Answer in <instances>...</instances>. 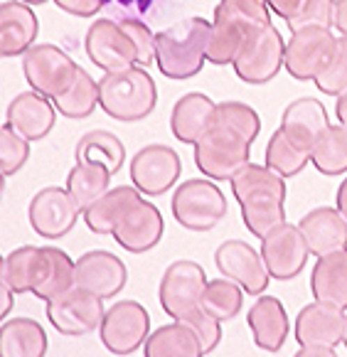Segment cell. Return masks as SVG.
I'll return each mask as SVG.
<instances>
[{"mask_svg": "<svg viewBox=\"0 0 347 357\" xmlns=\"http://www.w3.org/2000/svg\"><path fill=\"white\" fill-rule=\"evenodd\" d=\"M231 183V192L242 207V220L254 236L263 239L286 222V178L268 165L247 163Z\"/></svg>", "mask_w": 347, "mask_h": 357, "instance_id": "obj_1", "label": "cell"}, {"mask_svg": "<svg viewBox=\"0 0 347 357\" xmlns=\"http://www.w3.org/2000/svg\"><path fill=\"white\" fill-rule=\"evenodd\" d=\"M212 20L187 17L155 32V62L163 77L183 82L202 72L207 59Z\"/></svg>", "mask_w": 347, "mask_h": 357, "instance_id": "obj_2", "label": "cell"}, {"mask_svg": "<svg viewBox=\"0 0 347 357\" xmlns=\"http://www.w3.org/2000/svg\"><path fill=\"white\" fill-rule=\"evenodd\" d=\"M158 104V86L151 72L128 67L121 72H106L99 79V106L116 121H143Z\"/></svg>", "mask_w": 347, "mask_h": 357, "instance_id": "obj_3", "label": "cell"}, {"mask_svg": "<svg viewBox=\"0 0 347 357\" xmlns=\"http://www.w3.org/2000/svg\"><path fill=\"white\" fill-rule=\"evenodd\" d=\"M252 143L224 123H212L202 138L195 143V163L207 178L231 180L252 155Z\"/></svg>", "mask_w": 347, "mask_h": 357, "instance_id": "obj_4", "label": "cell"}, {"mask_svg": "<svg viewBox=\"0 0 347 357\" xmlns=\"http://www.w3.org/2000/svg\"><path fill=\"white\" fill-rule=\"evenodd\" d=\"M173 217L190 231H210L226 217V197L212 180H185L173 195Z\"/></svg>", "mask_w": 347, "mask_h": 357, "instance_id": "obj_5", "label": "cell"}, {"mask_svg": "<svg viewBox=\"0 0 347 357\" xmlns=\"http://www.w3.org/2000/svg\"><path fill=\"white\" fill-rule=\"evenodd\" d=\"M286 43L274 25L254 30L244 37L242 47L234 57V72L247 84H266L284 67Z\"/></svg>", "mask_w": 347, "mask_h": 357, "instance_id": "obj_6", "label": "cell"}, {"mask_svg": "<svg viewBox=\"0 0 347 357\" xmlns=\"http://www.w3.org/2000/svg\"><path fill=\"white\" fill-rule=\"evenodd\" d=\"M22 72L32 89L54 101L74 84L79 64L57 45H32L22 54Z\"/></svg>", "mask_w": 347, "mask_h": 357, "instance_id": "obj_7", "label": "cell"}, {"mask_svg": "<svg viewBox=\"0 0 347 357\" xmlns=\"http://www.w3.org/2000/svg\"><path fill=\"white\" fill-rule=\"evenodd\" d=\"M207 276L197 261L180 259L165 268L160 279V305L173 321H187L190 315L200 310V301L205 294Z\"/></svg>", "mask_w": 347, "mask_h": 357, "instance_id": "obj_8", "label": "cell"}, {"mask_svg": "<svg viewBox=\"0 0 347 357\" xmlns=\"http://www.w3.org/2000/svg\"><path fill=\"white\" fill-rule=\"evenodd\" d=\"M345 337V313L327 303H308L295 318L298 355H335V347Z\"/></svg>", "mask_w": 347, "mask_h": 357, "instance_id": "obj_9", "label": "cell"}, {"mask_svg": "<svg viewBox=\"0 0 347 357\" xmlns=\"http://www.w3.org/2000/svg\"><path fill=\"white\" fill-rule=\"evenodd\" d=\"M106 308L104 298L79 286H72L64 294L47 301V318L54 331L69 337L89 335L96 328H101Z\"/></svg>", "mask_w": 347, "mask_h": 357, "instance_id": "obj_10", "label": "cell"}, {"mask_svg": "<svg viewBox=\"0 0 347 357\" xmlns=\"http://www.w3.org/2000/svg\"><path fill=\"white\" fill-rule=\"evenodd\" d=\"M101 342L114 355H131L151 335V313L138 301H118L101 321Z\"/></svg>", "mask_w": 347, "mask_h": 357, "instance_id": "obj_11", "label": "cell"}, {"mask_svg": "<svg viewBox=\"0 0 347 357\" xmlns=\"http://www.w3.org/2000/svg\"><path fill=\"white\" fill-rule=\"evenodd\" d=\"M335 45L337 37L327 27H305L293 32L284 54L286 72L298 82H311L330 62Z\"/></svg>", "mask_w": 347, "mask_h": 357, "instance_id": "obj_12", "label": "cell"}, {"mask_svg": "<svg viewBox=\"0 0 347 357\" xmlns=\"http://www.w3.org/2000/svg\"><path fill=\"white\" fill-rule=\"evenodd\" d=\"M82 207L67 188H43L30 200L27 220L30 227L45 239H62L74 229Z\"/></svg>", "mask_w": 347, "mask_h": 357, "instance_id": "obj_13", "label": "cell"}, {"mask_svg": "<svg viewBox=\"0 0 347 357\" xmlns=\"http://www.w3.org/2000/svg\"><path fill=\"white\" fill-rule=\"evenodd\" d=\"M84 50L89 59L104 72H121V69L136 67L138 54L133 40L126 35L118 20L101 17L94 20L86 32Z\"/></svg>", "mask_w": 347, "mask_h": 357, "instance_id": "obj_14", "label": "cell"}, {"mask_svg": "<svg viewBox=\"0 0 347 357\" xmlns=\"http://www.w3.org/2000/svg\"><path fill=\"white\" fill-rule=\"evenodd\" d=\"M261 257L271 279L291 281L305 268L311 249L298 225L284 222L261 239Z\"/></svg>", "mask_w": 347, "mask_h": 357, "instance_id": "obj_15", "label": "cell"}, {"mask_svg": "<svg viewBox=\"0 0 347 357\" xmlns=\"http://www.w3.org/2000/svg\"><path fill=\"white\" fill-rule=\"evenodd\" d=\"M215 264L222 276L237 281L249 296L266 294L271 273L263 264L261 252H256L252 244L242 242V239H226L217 247Z\"/></svg>", "mask_w": 347, "mask_h": 357, "instance_id": "obj_16", "label": "cell"}, {"mask_svg": "<svg viewBox=\"0 0 347 357\" xmlns=\"http://www.w3.org/2000/svg\"><path fill=\"white\" fill-rule=\"evenodd\" d=\"M180 170H183L180 155L163 143H151L131 158V180L148 197L168 192L178 183Z\"/></svg>", "mask_w": 347, "mask_h": 357, "instance_id": "obj_17", "label": "cell"}, {"mask_svg": "<svg viewBox=\"0 0 347 357\" xmlns=\"http://www.w3.org/2000/svg\"><path fill=\"white\" fill-rule=\"evenodd\" d=\"M126 281V264L106 249H91L77 259V286L101 296V298L121 294Z\"/></svg>", "mask_w": 347, "mask_h": 357, "instance_id": "obj_18", "label": "cell"}, {"mask_svg": "<svg viewBox=\"0 0 347 357\" xmlns=\"http://www.w3.org/2000/svg\"><path fill=\"white\" fill-rule=\"evenodd\" d=\"M163 231H165V222H163L160 210L153 205V202L141 197V200L128 210V215L116 225L111 236H114L116 244L123 247L126 252L143 254L163 239Z\"/></svg>", "mask_w": 347, "mask_h": 357, "instance_id": "obj_19", "label": "cell"}, {"mask_svg": "<svg viewBox=\"0 0 347 357\" xmlns=\"http://www.w3.org/2000/svg\"><path fill=\"white\" fill-rule=\"evenodd\" d=\"M57 121V106L40 91H22L8 106V126L15 128L27 141H43Z\"/></svg>", "mask_w": 347, "mask_h": 357, "instance_id": "obj_20", "label": "cell"}, {"mask_svg": "<svg viewBox=\"0 0 347 357\" xmlns=\"http://www.w3.org/2000/svg\"><path fill=\"white\" fill-rule=\"evenodd\" d=\"M330 123V116H327L325 106L318 99L311 96H303V99H295L286 106L284 116H281V131L291 138L298 148L311 153L316 141L321 138L323 131H327Z\"/></svg>", "mask_w": 347, "mask_h": 357, "instance_id": "obj_21", "label": "cell"}, {"mask_svg": "<svg viewBox=\"0 0 347 357\" xmlns=\"http://www.w3.org/2000/svg\"><path fill=\"white\" fill-rule=\"evenodd\" d=\"M40 22L32 8L22 0H6L0 6V54L20 57L35 45Z\"/></svg>", "mask_w": 347, "mask_h": 357, "instance_id": "obj_22", "label": "cell"}, {"mask_svg": "<svg viewBox=\"0 0 347 357\" xmlns=\"http://www.w3.org/2000/svg\"><path fill=\"white\" fill-rule=\"evenodd\" d=\"M313 257L347 247V217L337 207H316L298 222Z\"/></svg>", "mask_w": 347, "mask_h": 357, "instance_id": "obj_23", "label": "cell"}, {"mask_svg": "<svg viewBox=\"0 0 347 357\" xmlns=\"http://www.w3.org/2000/svg\"><path fill=\"white\" fill-rule=\"evenodd\" d=\"M217 104L202 91H190L183 94L173 106L170 114V131L180 143L195 146L202 138V133L215 123Z\"/></svg>", "mask_w": 347, "mask_h": 357, "instance_id": "obj_24", "label": "cell"}, {"mask_svg": "<svg viewBox=\"0 0 347 357\" xmlns=\"http://www.w3.org/2000/svg\"><path fill=\"white\" fill-rule=\"evenodd\" d=\"M247 323L256 347L266 352H279L284 347L286 335H288V315L279 298L259 296L256 303L249 308Z\"/></svg>", "mask_w": 347, "mask_h": 357, "instance_id": "obj_25", "label": "cell"}, {"mask_svg": "<svg viewBox=\"0 0 347 357\" xmlns=\"http://www.w3.org/2000/svg\"><path fill=\"white\" fill-rule=\"evenodd\" d=\"M77 286V261L67 257V252L57 247H40V264L32 294L43 301H52Z\"/></svg>", "mask_w": 347, "mask_h": 357, "instance_id": "obj_26", "label": "cell"}, {"mask_svg": "<svg viewBox=\"0 0 347 357\" xmlns=\"http://www.w3.org/2000/svg\"><path fill=\"white\" fill-rule=\"evenodd\" d=\"M311 291L316 301L335 308H347V247L318 257L311 276Z\"/></svg>", "mask_w": 347, "mask_h": 357, "instance_id": "obj_27", "label": "cell"}, {"mask_svg": "<svg viewBox=\"0 0 347 357\" xmlns=\"http://www.w3.org/2000/svg\"><path fill=\"white\" fill-rule=\"evenodd\" d=\"M141 200V190L133 185H121V188H111L106 195L84 212V222L94 234H114L116 225L128 215L136 202Z\"/></svg>", "mask_w": 347, "mask_h": 357, "instance_id": "obj_28", "label": "cell"}, {"mask_svg": "<svg viewBox=\"0 0 347 357\" xmlns=\"http://www.w3.org/2000/svg\"><path fill=\"white\" fill-rule=\"evenodd\" d=\"M268 8L279 13L291 32L305 27H335V0H266Z\"/></svg>", "mask_w": 347, "mask_h": 357, "instance_id": "obj_29", "label": "cell"}, {"mask_svg": "<svg viewBox=\"0 0 347 357\" xmlns=\"http://www.w3.org/2000/svg\"><path fill=\"white\" fill-rule=\"evenodd\" d=\"M143 350H146V355H151V357H168V355L197 357V355H205L195 328L185 321H175V323H170V326H160L158 331H153L151 335H148Z\"/></svg>", "mask_w": 347, "mask_h": 357, "instance_id": "obj_30", "label": "cell"}, {"mask_svg": "<svg viewBox=\"0 0 347 357\" xmlns=\"http://www.w3.org/2000/svg\"><path fill=\"white\" fill-rule=\"evenodd\" d=\"M0 352L6 357H40L47 352V333L32 318H10L0 328Z\"/></svg>", "mask_w": 347, "mask_h": 357, "instance_id": "obj_31", "label": "cell"}, {"mask_svg": "<svg viewBox=\"0 0 347 357\" xmlns=\"http://www.w3.org/2000/svg\"><path fill=\"white\" fill-rule=\"evenodd\" d=\"M77 163H96L104 165L111 175H116L123 168L126 160V148L111 131H89L77 143Z\"/></svg>", "mask_w": 347, "mask_h": 357, "instance_id": "obj_32", "label": "cell"}, {"mask_svg": "<svg viewBox=\"0 0 347 357\" xmlns=\"http://www.w3.org/2000/svg\"><path fill=\"white\" fill-rule=\"evenodd\" d=\"M111 173L104 165L96 163H77L67 175V190L82 207V215L99 200L101 195L109 192Z\"/></svg>", "mask_w": 347, "mask_h": 357, "instance_id": "obj_33", "label": "cell"}, {"mask_svg": "<svg viewBox=\"0 0 347 357\" xmlns=\"http://www.w3.org/2000/svg\"><path fill=\"white\" fill-rule=\"evenodd\" d=\"M54 106H57L59 114L67 116V119H74V121L89 119L96 106H99V82L86 69L79 67L74 84L62 96L54 99Z\"/></svg>", "mask_w": 347, "mask_h": 357, "instance_id": "obj_34", "label": "cell"}, {"mask_svg": "<svg viewBox=\"0 0 347 357\" xmlns=\"http://www.w3.org/2000/svg\"><path fill=\"white\" fill-rule=\"evenodd\" d=\"M244 305V289L231 279H212L207 281L205 294H202L200 308L205 313L215 315L217 321H234L242 313Z\"/></svg>", "mask_w": 347, "mask_h": 357, "instance_id": "obj_35", "label": "cell"}, {"mask_svg": "<svg viewBox=\"0 0 347 357\" xmlns=\"http://www.w3.org/2000/svg\"><path fill=\"white\" fill-rule=\"evenodd\" d=\"M247 35L249 32L244 30L237 20L217 15L215 13V17H212V30H210V43H207V62L231 64Z\"/></svg>", "mask_w": 347, "mask_h": 357, "instance_id": "obj_36", "label": "cell"}, {"mask_svg": "<svg viewBox=\"0 0 347 357\" xmlns=\"http://www.w3.org/2000/svg\"><path fill=\"white\" fill-rule=\"evenodd\" d=\"M40 264V247H20L0 259V279L10 284L15 294H32Z\"/></svg>", "mask_w": 347, "mask_h": 357, "instance_id": "obj_37", "label": "cell"}, {"mask_svg": "<svg viewBox=\"0 0 347 357\" xmlns=\"http://www.w3.org/2000/svg\"><path fill=\"white\" fill-rule=\"evenodd\" d=\"M311 160L323 175H342L347 170V128L330 126L321 133L311 151Z\"/></svg>", "mask_w": 347, "mask_h": 357, "instance_id": "obj_38", "label": "cell"}, {"mask_svg": "<svg viewBox=\"0 0 347 357\" xmlns=\"http://www.w3.org/2000/svg\"><path fill=\"white\" fill-rule=\"evenodd\" d=\"M311 163V153L298 148L284 131H276L274 136L268 138L266 146V165L271 170H276L284 178H293L298 175L305 165Z\"/></svg>", "mask_w": 347, "mask_h": 357, "instance_id": "obj_39", "label": "cell"}, {"mask_svg": "<svg viewBox=\"0 0 347 357\" xmlns=\"http://www.w3.org/2000/svg\"><path fill=\"white\" fill-rule=\"evenodd\" d=\"M215 13L237 20L247 32L274 25L266 0H219V6H217Z\"/></svg>", "mask_w": 347, "mask_h": 357, "instance_id": "obj_40", "label": "cell"}, {"mask_svg": "<svg viewBox=\"0 0 347 357\" xmlns=\"http://www.w3.org/2000/svg\"><path fill=\"white\" fill-rule=\"evenodd\" d=\"M215 121L224 123V126L234 128L237 133H242L249 143L256 141L259 131H261V121H259V114L252 106L242 104V101H222L217 104L215 111Z\"/></svg>", "mask_w": 347, "mask_h": 357, "instance_id": "obj_41", "label": "cell"}, {"mask_svg": "<svg viewBox=\"0 0 347 357\" xmlns=\"http://www.w3.org/2000/svg\"><path fill=\"white\" fill-rule=\"evenodd\" d=\"M313 82L327 96H340L347 89V35L337 37L330 62L321 69V74Z\"/></svg>", "mask_w": 347, "mask_h": 357, "instance_id": "obj_42", "label": "cell"}, {"mask_svg": "<svg viewBox=\"0 0 347 357\" xmlns=\"http://www.w3.org/2000/svg\"><path fill=\"white\" fill-rule=\"evenodd\" d=\"M30 143L32 141L20 136L13 126H8V123L3 126V131H0V170H3V178L15 175L27 163Z\"/></svg>", "mask_w": 347, "mask_h": 357, "instance_id": "obj_43", "label": "cell"}, {"mask_svg": "<svg viewBox=\"0 0 347 357\" xmlns=\"http://www.w3.org/2000/svg\"><path fill=\"white\" fill-rule=\"evenodd\" d=\"M121 27L126 30V35L133 40L136 45V54H138V67H151L155 62V32L141 20H118Z\"/></svg>", "mask_w": 347, "mask_h": 357, "instance_id": "obj_44", "label": "cell"}, {"mask_svg": "<svg viewBox=\"0 0 347 357\" xmlns=\"http://www.w3.org/2000/svg\"><path fill=\"white\" fill-rule=\"evenodd\" d=\"M185 323H190V326L195 328L197 337H200L202 342V352H212L217 345H219L222 340V321H217L215 315L205 313V310H197V313H192Z\"/></svg>", "mask_w": 347, "mask_h": 357, "instance_id": "obj_45", "label": "cell"}, {"mask_svg": "<svg viewBox=\"0 0 347 357\" xmlns=\"http://www.w3.org/2000/svg\"><path fill=\"white\" fill-rule=\"evenodd\" d=\"M57 8H62L64 13L69 15H77V17H89L96 15V13L104 8L106 0H54Z\"/></svg>", "mask_w": 347, "mask_h": 357, "instance_id": "obj_46", "label": "cell"}, {"mask_svg": "<svg viewBox=\"0 0 347 357\" xmlns=\"http://www.w3.org/2000/svg\"><path fill=\"white\" fill-rule=\"evenodd\" d=\"M335 27L347 35V0H335Z\"/></svg>", "mask_w": 347, "mask_h": 357, "instance_id": "obj_47", "label": "cell"}, {"mask_svg": "<svg viewBox=\"0 0 347 357\" xmlns=\"http://www.w3.org/2000/svg\"><path fill=\"white\" fill-rule=\"evenodd\" d=\"M0 289H3V305H0V315H3V318H8V313L13 310V303H15V298H13V294H15V291H13L10 284H6L3 279H0Z\"/></svg>", "mask_w": 347, "mask_h": 357, "instance_id": "obj_48", "label": "cell"}, {"mask_svg": "<svg viewBox=\"0 0 347 357\" xmlns=\"http://www.w3.org/2000/svg\"><path fill=\"white\" fill-rule=\"evenodd\" d=\"M109 3H116V6L126 8V10H136V13H146L148 8L155 3V0H109Z\"/></svg>", "mask_w": 347, "mask_h": 357, "instance_id": "obj_49", "label": "cell"}, {"mask_svg": "<svg viewBox=\"0 0 347 357\" xmlns=\"http://www.w3.org/2000/svg\"><path fill=\"white\" fill-rule=\"evenodd\" d=\"M335 114H337V121H340V126H345V128H347V89L342 91L340 96H337Z\"/></svg>", "mask_w": 347, "mask_h": 357, "instance_id": "obj_50", "label": "cell"}, {"mask_svg": "<svg viewBox=\"0 0 347 357\" xmlns=\"http://www.w3.org/2000/svg\"><path fill=\"white\" fill-rule=\"evenodd\" d=\"M337 210L347 217V178L342 180L340 188H337Z\"/></svg>", "mask_w": 347, "mask_h": 357, "instance_id": "obj_51", "label": "cell"}, {"mask_svg": "<svg viewBox=\"0 0 347 357\" xmlns=\"http://www.w3.org/2000/svg\"><path fill=\"white\" fill-rule=\"evenodd\" d=\"M22 3H27V6H43V3H47V0H22Z\"/></svg>", "mask_w": 347, "mask_h": 357, "instance_id": "obj_52", "label": "cell"}, {"mask_svg": "<svg viewBox=\"0 0 347 357\" xmlns=\"http://www.w3.org/2000/svg\"><path fill=\"white\" fill-rule=\"evenodd\" d=\"M342 342H345V347H347V313H345V337H342Z\"/></svg>", "mask_w": 347, "mask_h": 357, "instance_id": "obj_53", "label": "cell"}]
</instances>
